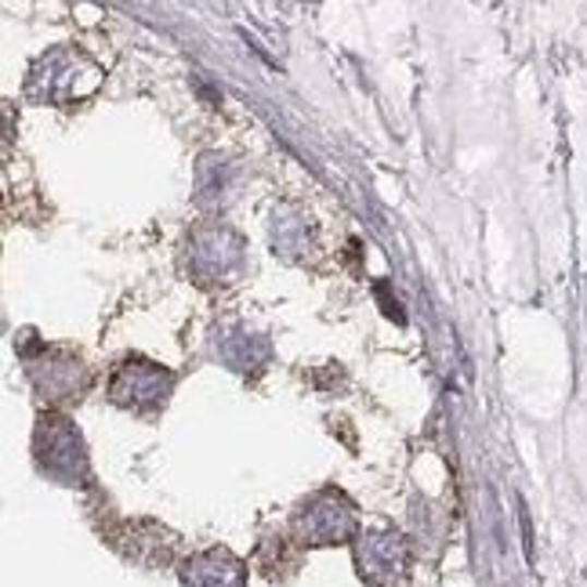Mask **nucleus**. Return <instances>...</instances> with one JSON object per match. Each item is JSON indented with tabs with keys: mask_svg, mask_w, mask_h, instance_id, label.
Returning a JSON list of instances; mask_svg holds the SVG:
<instances>
[{
	"mask_svg": "<svg viewBox=\"0 0 587 587\" xmlns=\"http://www.w3.org/2000/svg\"><path fill=\"white\" fill-rule=\"evenodd\" d=\"M356 534H359L356 504L334 487L312 493L309 501L301 504V512L294 515V537L309 548L345 544V540H352Z\"/></svg>",
	"mask_w": 587,
	"mask_h": 587,
	"instance_id": "f257e3e1",
	"label": "nucleus"
},
{
	"mask_svg": "<svg viewBox=\"0 0 587 587\" xmlns=\"http://www.w3.org/2000/svg\"><path fill=\"white\" fill-rule=\"evenodd\" d=\"M98 65L87 59V55L62 48L51 51L33 65L29 73V95L40 101H55V106H65V101H76L84 95H92L98 87Z\"/></svg>",
	"mask_w": 587,
	"mask_h": 587,
	"instance_id": "f03ea898",
	"label": "nucleus"
},
{
	"mask_svg": "<svg viewBox=\"0 0 587 587\" xmlns=\"http://www.w3.org/2000/svg\"><path fill=\"white\" fill-rule=\"evenodd\" d=\"M410 540L392 526H374L356 537V570L367 587H403L410 577Z\"/></svg>",
	"mask_w": 587,
	"mask_h": 587,
	"instance_id": "7ed1b4c3",
	"label": "nucleus"
},
{
	"mask_svg": "<svg viewBox=\"0 0 587 587\" xmlns=\"http://www.w3.org/2000/svg\"><path fill=\"white\" fill-rule=\"evenodd\" d=\"M175 388V374L164 370L160 363L153 359H123L117 367V374L109 381V395L117 406H128L134 414H149V410H160L167 403V395Z\"/></svg>",
	"mask_w": 587,
	"mask_h": 587,
	"instance_id": "20e7f679",
	"label": "nucleus"
},
{
	"mask_svg": "<svg viewBox=\"0 0 587 587\" xmlns=\"http://www.w3.org/2000/svg\"><path fill=\"white\" fill-rule=\"evenodd\" d=\"M37 457L40 465L59 479H81L87 471L84 443L76 435V428L65 417L48 414L37 428Z\"/></svg>",
	"mask_w": 587,
	"mask_h": 587,
	"instance_id": "39448f33",
	"label": "nucleus"
},
{
	"mask_svg": "<svg viewBox=\"0 0 587 587\" xmlns=\"http://www.w3.org/2000/svg\"><path fill=\"white\" fill-rule=\"evenodd\" d=\"M29 381L48 399H81V392L87 388V367L81 363V356L37 345V356L29 359Z\"/></svg>",
	"mask_w": 587,
	"mask_h": 587,
	"instance_id": "423d86ee",
	"label": "nucleus"
},
{
	"mask_svg": "<svg viewBox=\"0 0 587 587\" xmlns=\"http://www.w3.org/2000/svg\"><path fill=\"white\" fill-rule=\"evenodd\" d=\"M189 262H193L196 276H203L207 284L229 279L243 262V243L225 225H203V229H196L193 243H189Z\"/></svg>",
	"mask_w": 587,
	"mask_h": 587,
	"instance_id": "0eeeda50",
	"label": "nucleus"
},
{
	"mask_svg": "<svg viewBox=\"0 0 587 587\" xmlns=\"http://www.w3.org/2000/svg\"><path fill=\"white\" fill-rule=\"evenodd\" d=\"M182 587H247V566L229 548L196 551L178 570Z\"/></svg>",
	"mask_w": 587,
	"mask_h": 587,
	"instance_id": "6e6552de",
	"label": "nucleus"
}]
</instances>
